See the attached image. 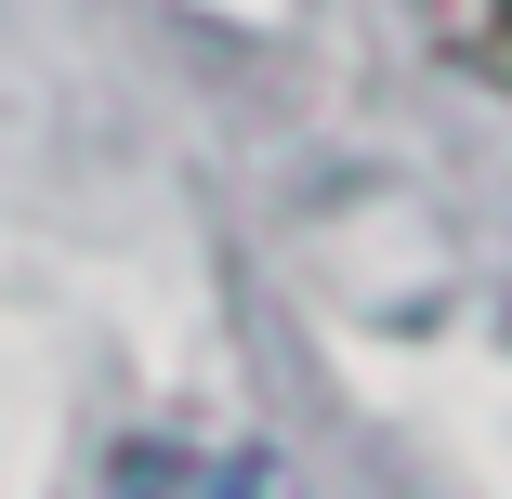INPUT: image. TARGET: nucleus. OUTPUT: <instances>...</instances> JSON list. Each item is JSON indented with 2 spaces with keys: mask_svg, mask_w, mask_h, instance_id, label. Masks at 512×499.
Here are the masks:
<instances>
[{
  "mask_svg": "<svg viewBox=\"0 0 512 499\" xmlns=\"http://www.w3.org/2000/svg\"><path fill=\"white\" fill-rule=\"evenodd\" d=\"M106 499H289V473L263 447H119Z\"/></svg>",
  "mask_w": 512,
  "mask_h": 499,
  "instance_id": "1",
  "label": "nucleus"
},
{
  "mask_svg": "<svg viewBox=\"0 0 512 499\" xmlns=\"http://www.w3.org/2000/svg\"><path fill=\"white\" fill-rule=\"evenodd\" d=\"M407 14H421V40H434L460 79L512 92V0H407Z\"/></svg>",
  "mask_w": 512,
  "mask_h": 499,
  "instance_id": "2",
  "label": "nucleus"
}]
</instances>
